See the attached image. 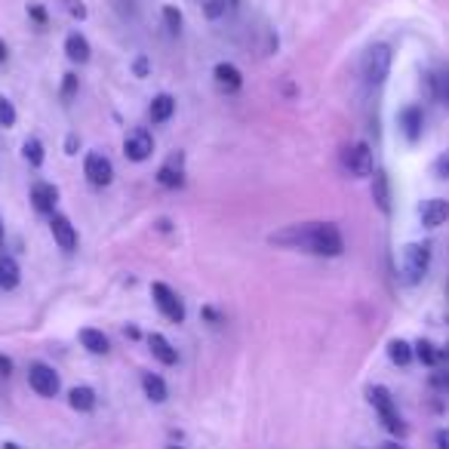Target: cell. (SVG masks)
<instances>
[{
    "label": "cell",
    "instance_id": "cell-4",
    "mask_svg": "<svg viewBox=\"0 0 449 449\" xmlns=\"http://www.w3.org/2000/svg\"><path fill=\"white\" fill-rule=\"evenodd\" d=\"M345 169L354 179H366V176L376 173V157H373V145L357 142L345 151Z\"/></svg>",
    "mask_w": 449,
    "mask_h": 449
},
{
    "label": "cell",
    "instance_id": "cell-20",
    "mask_svg": "<svg viewBox=\"0 0 449 449\" xmlns=\"http://www.w3.org/2000/svg\"><path fill=\"white\" fill-rule=\"evenodd\" d=\"M80 345L87 348L90 354H108V351H111V345H108V336H105L102 329H92V327L80 329Z\"/></svg>",
    "mask_w": 449,
    "mask_h": 449
},
{
    "label": "cell",
    "instance_id": "cell-36",
    "mask_svg": "<svg viewBox=\"0 0 449 449\" xmlns=\"http://www.w3.org/2000/svg\"><path fill=\"white\" fill-rule=\"evenodd\" d=\"M434 443H437V449H449V428H437Z\"/></svg>",
    "mask_w": 449,
    "mask_h": 449
},
{
    "label": "cell",
    "instance_id": "cell-25",
    "mask_svg": "<svg viewBox=\"0 0 449 449\" xmlns=\"http://www.w3.org/2000/svg\"><path fill=\"white\" fill-rule=\"evenodd\" d=\"M413 351H415V357H419L425 366H437V363H440V351L428 342V338H419V342L413 345Z\"/></svg>",
    "mask_w": 449,
    "mask_h": 449
},
{
    "label": "cell",
    "instance_id": "cell-10",
    "mask_svg": "<svg viewBox=\"0 0 449 449\" xmlns=\"http://www.w3.org/2000/svg\"><path fill=\"white\" fill-rule=\"evenodd\" d=\"M366 400L373 404L378 419H394V415H397V404H394L391 391L385 388V385H373V388H366Z\"/></svg>",
    "mask_w": 449,
    "mask_h": 449
},
{
    "label": "cell",
    "instance_id": "cell-30",
    "mask_svg": "<svg viewBox=\"0 0 449 449\" xmlns=\"http://www.w3.org/2000/svg\"><path fill=\"white\" fill-rule=\"evenodd\" d=\"M224 3H228V0H206L204 3L206 19H219V15H224Z\"/></svg>",
    "mask_w": 449,
    "mask_h": 449
},
{
    "label": "cell",
    "instance_id": "cell-29",
    "mask_svg": "<svg viewBox=\"0 0 449 449\" xmlns=\"http://www.w3.org/2000/svg\"><path fill=\"white\" fill-rule=\"evenodd\" d=\"M0 127L3 129L15 127V108H13V102L6 96H0Z\"/></svg>",
    "mask_w": 449,
    "mask_h": 449
},
{
    "label": "cell",
    "instance_id": "cell-37",
    "mask_svg": "<svg viewBox=\"0 0 449 449\" xmlns=\"http://www.w3.org/2000/svg\"><path fill=\"white\" fill-rule=\"evenodd\" d=\"M440 99H443L446 108H449V71L440 74Z\"/></svg>",
    "mask_w": 449,
    "mask_h": 449
},
{
    "label": "cell",
    "instance_id": "cell-26",
    "mask_svg": "<svg viewBox=\"0 0 449 449\" xmlns=\"http://www.w3.org/2000/svg\"><path fill=\"white\" fill-rule=\"evenodd\" d=\"M22 154H25V160L31 166H43V160H46V154H43V145L37 142V138H28L25 145H22Z\"/></svg>",
    "mask_w": 449,
    "mask_h": 449
},
{
    "label": "cell",
    "instance_id": "cell-35",
    "mask_svg": "<svg viewBox=\"0 0 449 449\" xmlns=\"http://www.w3.org/2000/svg\"><path fill=\"white\" fill-rule=\"evenodd\" d=\"M431 385L440 388V391H449V373H434L431 376Z\"/></svg>",
    "mask_w": 449,
    "mask_h": 449
},
{
    "label": "cell",
    "instance_id": "cell-34",
    "mask_svg": "<svg viewBox=\"0 0 449 449\" xmlns=\"http://www.w3.org/2000/svg\"><path fill=\"white\" fill-rule=\"evenodd\" d=\"M28 15H31V19H34V22H37V25H41V28L46 25V10H43V6L31 3V6H28Z\"/></svg>",
    "mask_w": 449,
    "mask_h": 449
},
{
    "label": "cell",
    "instance_id": "cell-7",
    "mask_svg": "<svg viewBox=\"0 0 449 449\" xmlns=\"http://www.w3.org/2000/svg\"><path fill=\"white\" fill-rule=\"evenodd\" d=\"M83 176L90 179V185L105 188V185H111V179H114V166L102 151H90L87 160H83Z\"/></svg>",
    "mask_w": 449,
    "mask_h": 449
},
{
    "label": "cell",
    "instance_id": "cell-45",
    "mask_svg": "<svg viewBox=\"0 0 449 449\" xmlns=\"http://www.w3.org/2000/svg\"><path fill=\"white\" fill-rule=\"evenodd\" d=\"M240 3V0H228V6H237Z\"/></svg>",
    "mask_w": 449,
    "mask_h": 449
},
{
    "label": "cell",
    "instance_id": "cell-6",
    "mask_svg": "<svg viewBox=\"0 0 449 449\" xmlns=\"http://www.w3.org/2000/svg\"><path fill=\"white\" fill-rule=\"evenodd\" d=\"M28 385L34 388L41 397H56L59 394V373L52 366H46V363H31L28 369Z\"/></svg>",
    "mask_w": 449,
    "mask_h": 449
},
{
    "label": "cell",
    "instance_id": "cell-42",
    "mask_svg": "<svg viewBox=\"0 0 449 449\" xmlns=\"http://www.w3.org/2000/svg\"><path fill=\"white\" fill-rule=\"evenodd\" d=\"M382 449H404L400 443H394V440H388V443H382Z\"/></svg>",
    "mask_w": 449,
    "mask_h": 449
},
{
    "label": "cell",
    "instance_id": "cell-18",
    "mask_svg": "<svg viewBox=\"0 0 449 449\" xmlns=\"http://www.w3.org/2000/svg\"><path fill=\"white\" fill-rule=\"evenodd\" d=\"M65 56L71 62H77V65L90 62V43H87V37H83L80 31H71V34L65 37Z\"/></svg>",
    "mask_w": 449,
    "mask_h": 449
},
{
    "label": "cell",
    "instance_id": "cell-19",
    "mask_svg": "<svg viewBox=\"0 0 449 449\" xmlns=\"http://www.w3.org/2000/svg\"><path fill=\"white\" fill-rule=\"evenodd\" d=\"M68 404H71V409H77V413H92V409H96V391H92L90 385H77V388H71V394H68Z\"/></svg>",
    "mask_w": 449,
    "mask_h": 449
},
{
    "label": "cell",
    "instance_id": "cell-22",
    "mask_svg": "<svg viewBox=\"0 0 449 449\" xmlns=\"http://www.w3.org/2000/svg\"><path fill=\"white\" fill-rule=\"evenodd\" d=\"M142 388H145V394H148L151 404H164V400L169 397L166 382H164L160 376H154V373H145V376H142Z\"/></svg>",
    "mask_w": 449,
    "mask_h": 449
},
{
    "label": "cell",
    "instance_id": "cell-40",
    "mask_svg": "<svg viewBox=\"0 0 449 449\" xmlns=\"http://www.w3.org/2000/svg\"><path fill=\"white\" fill-rule=\"evenodd\" d=\"M440 173H443V179H449V151H446V157H443V164H440Z\"/></svg>",
    "mask_w": 449,
    "mask_h": 449
},
{
    "label": "cell",
    "instance_id": "cell-39",
    "mask_svg": "<svg viewBox=\"0 0 449 449\" xmlns=\"http://www.w3.org/2000/svg\"><path fill=\"white\" fill-rule=\"evenodd\" d=\"M77 148H80V138L71 133V136L65 138V154H77Z\"/></svg>",
    "mask_w": 449,
    "mask_h": 449
},
{
    "label": "cell",
    "instance_id": "cell-5",
    "mask_svg": "<svg viewBox=\"0 0 449 449\" xmlns=\"http://www.w3.org/2000/svg\"><path fill=\"white\" fill-rule=\"evenodd\" d=\"M151 296H154L157 311L164 314L169 323H185V301L176 296L166 283H151Z\"/></svg>",
    "mask_w": 449,
    "mask_h": 449
},
{
    "label": "cell",
    "instance_id": "cell-43",
    "mask_svg": "<svg viewBox=\"0 0 449 449\" xmlns=\"http://www.w3.org/2000/svg\"><path fill=\"white\" fill-rule=\"evenodd\" d=\"M3 449H22L19 443H3Z\"/></svg>",
    "mask_w": 449,
    "mask_h": 449
},
{
    "label": "cell",
    "instance_id": "cell-27",
    "mask_svg": "<svg viewBox=\"0 0 449 449\" xmlns=\"http://www.w3.org/2000/svg\"><path fill=\"white\" fill-rule=\"evenodd\" d=\"M160 15H164V25H166L169 34H179V31H182V13L169 3V6H164V13H160Z\"/></svg>",
    "mask_w": 449,
    "mask_h": 449
},
{
    "label": "cell",
    "instance_id": "cell-31",
    "mask_svg": "<svg viewBox=\"0 0 449 449\" xmlns=\"http://www.w3.org/2000/svg\"><path fill=\"white\" fill-rule=\"evenodd\" d=\"M382 425L391 431V434H397V437H406V425L400 422V415H394V419H382Z\"/></svg>",
    "mask_w": 449,
    "mask_h": 449
},
{
    "label": "cell",
    "instance_id": "cell-33",
    "mask_svg": "<svg viewBox=\"0 0 449 449\" xmlns=\"http://www.w3.org/2000/svg\"><path fill=\"white\" fill-rule=\"evenodd\" d=\"M68 13L74 15V19H87V6H83V0H65Z\"/></svg>",
    "mask_w": 449,
    "mask_h": 449
},
{
    "label": "cell",
    "instance_id": "cell-38",
    "mask_svg": "<svg viewBox=\"0 0 449 449\" xmlns=\"http://www.w3.org/2000/svg\"><path fill=\"white\" fill-rule=\"evenodd\" d=\"M0 376H13V357L0 354Z\"/></svg>",
    "mask_w": 449,
    "mask_h": 449
},
{
    "label": "cell",
    "instance_id": "cell-15",
    "mask_svg": "<svg viewBox=\"0 0 449 449\" xmlns=\"http://www.w3.org/2000/svg\"><path fill=\"white\" fill-rule=\"evenodd\" d=\"M148 348H151L154 357L164 363V366H176V363H179V354H176V348L169 345V338L160 336V332H151V336H148Z\"/></svg>",
    "mask_w": 449,
    "mask_h": 449
},
{
    "label": "cell",
    "instance_id": "cell-23",
    "mask_svg": "<svg viewBox=\"0 0 449 449\" xmlns=\"http://www.w3.org/2000/svg\"><path fill=\"white\" fill-rule=\"evenodd\" d=\"M157 182L164 185V188H182V185H185L182 166H176V157L169 160L166 166H160V169H157Z\"/></svg>",
    "mask_w": 449,
    "mask_h": 449
},
{
    "label": "cell",
    "instance_id": "cell-9",
    "mask_svg": "<svg viewBox=\"0 0 449 449\" xmlns=\"http://www.w3.org/2000/svg\"><path fill=\"white\" fill-rule=\"evenodd\" d=\"M400 129H404L406 142H419L422 138V129H425V111L419 105H406L400 111Z\"/></svg>",
    "mask_w": 449,
    "mask_h": 449
},
{
    "label": "cell",
    "instance_id": "cell-8",
    "mask_svg": "<svg viewBox=\"0 0 449 449\" xmlns=\"http://www.w3.org/2000/svg\"><path fill=\"white\" fill-rule=\"evenodd\" d=\"M123 154H127L133 164H142V160H148L154 154V136L148 133V129H133L127 138H123Z\"/></svg>",
    "mask_w": 449,
    "mask_h": 449
},
{
    "label": "cell",
    "instance_id": "cell-11",
    "mask_svg": "<svg viewBox=\"0 0 449 449\" xmlns=\"http://www.w3.org/2000/svg\"><path fill=\"white\" fill-rule=\"evenodd\" d=\"M449 219V200L443 197H431L422 204V224L425 228H440Z\"/></svg>",
    "mask_w": 449,
    "mask_h": 449
},
{
    "label": "cell",
    "instance_id": "cell-44",
    "mask_svg": "<svg viewBox=\"0 0 449 449\" xmlns=\"http://www.w3.org/2000/svg\"><path fill=\"white\" fill-rule=\"evenodd\" d=\"M0 243H3V222H0Z\"/></svg>",
    "mask_w": 449,
    "mask_h": 449
},
{
    "label": "cell",
    "instance_id": "cell-17",
    "mask_svg": "<svg viewBox=\"0 0 449 449\" xmlns=\"http://www.w3.org/2000/svg\"><path fill=\"white\" fill-rule=\"evenodd\" d=\"M373 200L382 213H391V179H388V173H382V169L373 173Z\"/></svg>",
    "mask_w": 449,
    "mask_h": 449
},
{
    "label": "cell",
    "instance_id": "cell-47",
    "mask_svg": "<svg viewBox=\"0 0 449 449\" xmlns=\"http://www.w3.org/2000/svg\"><path fill=\"white\" fill-rule=\"evenodd\" d=\"M446 292H449V280H446Z\"/></svg>",
    "mask_w": 449,
    "mask_h": 449
},
{
    "label": "cell",
    "instance_id": "cell-46",
    "mask_svg": "<svg viewBox=\"0 0 449 449\" xmlns=\"http://www.w3.org/2000/svg\"><path fill=\"white\" fill-rule=\"evenodd\" d=\"M166 449H182V446H166Z\"/></svg>",
    "mask_w": 449,
    "mask_h": 449
},
{
    "label": "cell",
    "instance_id": "cell-32",
    "mask_svg": "<svg viewBox=\"0 0 449 449\" xmlns=\"http://www.w3.org/2000/svg\"><path fill=\"white\" fill-rule=\"evenodd\" d=\"M148 71H151L148 56H136V62H133V74H136V77H148Z\"/></svg>",
    "mask_w": 449,
    "mask_h": 449
},
{
    "label": "cell",
    "instance_id": "cell-3",
    "mask_svg": "<svg viewBox=\"0 0 449 449\" xmlns=\"http://www.w3.org/2000/svg\"><path fill=\"white\" fill-rule=\"evenodd\" d=\"M431 268V243H409L404 246V271L409 283H419Z\"/></svg>",
    "mask_w": 449,
    "mask_h": 449
},
{
    "label": "cell",
    "instance_id": "cell-21",
    "mask_svg": "<svg viewBox=\"0 0 449 449\" xmlns=\"http://www.w3.org/2000/svg\"><path fill=\"white\" fill-rule=\"evenodd\" d=\"M22 280V271L13 255H0V290H15Z\"/></svg>",
    "mask_w": 449,
    "mask_h": 449
},
{
    "label": "cell",
    "instance_id": "cell-14",
    "mask_svg": "<svg viewBox=\"0 0 449 449\" xmlns=\"http://www.w3.org/2000/svg\"><path fill=\"white\" fill-rule=\"evenodd\" d=\"M213 77H215V83H219L224 92H237L240 87H243V74H240L231 62H219V65H215V71H213Z\"/></svg>",
    "mask_w": 449,
    "mask_h": 449
},
{
    "label": "cell",
    "instance_id": "cell-28",
    "mask_svg": "<svg viewBox=\"0 0 449 449\" xmlns=\"http://www.w3.org/2000/svg\"><path fill=\"white\" fill-rule=\"evenodd\" d=\"M77 90H80V80H77V74L74 71H68V74H62V90H59V96L65 99H74L77 96Z\"/></svg>",
    "mask_w": 449,
    "mask_h": 449
},
{
    "label": "cell",
    "instance_id": "cell-24",
    "mask_svg": "<svg viewBox=\"0 0 449 449\" xmlns=\"http://www.w3.org/2000/svg\"><path fill=\"white\" fill-rule=\"evenodd\" d=\"M388 357H391V363H397V366H409L415 357V351L409 342H404V338H394V342L388 345Z\"/></svg>",
    "mask_w": 449,
    "mask_h": 449
},
{
    "label": "cell",
    "instance_id": "cell-48",
    "mask_svg": "<svg viewBox=\"0 0 449 449\" xmlns=\"http://www.w3.org/2000/svg\"><path fill=\"white\" fill-rule=\"evenodd\" d=\"M446 351H449V345H446Z\"/></svg>",
    "mask_w": 449,
    "mask_h": 449
},
{
    "label": "cell",
    "instance_id": "cell-1",
    "mask_svg": "<svg viewBox=\"0 0 449 449\" xmlns=\"http://www.w3.org/2000/svg\"><path fill=\"white\" fill-rule=\"evenodd\" d=\"M268 243L290 246V250H305L314 255H327V259H336V255L345 252V237H342V231H338V224H332V222L290 224V228L271 234Z\"/></svg>",
    "mask_w": 449,
    "mask_h": 449
},
{
    "label": "cell",
    "instance_id": "cell-13",
    "mask_svg": "<svg viewBox=\"0 0 449 449\" xmlns=\"http://www.w3.org/2000/svg\"><path fill=\"white\" fill-rule=\"evenodd\" d=\"M50 231H52V237H56V243L62 246V250H74L77 246V228L71 224L68 215H52Z\"/></svg>",
    "mask_w": 449,
    "mask_h": 449
},
{
    "label": "cell",
    "instance_id": "cell-16",
    "mask_svg": "<svg viewBox=\"0 0 449 449\" xmlns=\"http://www.w3.org/2000/svg\"><path fill=\"white\" fill-rule=\"evenodd\" d=\"M173 114H176V99L169 96V92H160V96L151 99V105H148V120L151 123H166Z\"/></svg>",
    "mask_w": 449,
    "mask_h": 449
},
{
    "label": "cell",
    "instance_id": "cell-2",
    "mask_svg": "<svg viewBox=\"0 0 449 449\" xmlns=\"http://www.w3.org/2000/svg\"><path fill=\"white\" fill-rule=\"evenodd\" d=\"M391 62H394V52L388 43H373L366 50V56H363V77H366V83H385L391 74Z\"/></svg>",
    "mask_w": 449,
    "mask_h": 449
},
{
    "label": "cell",
    "instance_id": "cell-12",
    "mask_svg": "<svg viewBox=\"0 0 449 449\" xmlns=\"http://www.w3.org/2000/svg\"><path fill=\"white\" fill-rule=\"evenodd\" d=\"M56 200H59L56 185H50V182H34V185H31V204H34L37 213L50 215L52 206H56Z\"/></svg>",
    "mask_w": 449,
    "mask_h": 449
},
{
    "label": "cell",
    "instance_id": "cell-41",
    "mask_svg": "<svg viewBox=\"0 0 449 449\" xmlns=\"http://www.w3.org/2000/svg\"><path fill=\"white\" fill-rule=\"evenodd\" d=\"M6 56H10V52H6V43H3V37H0V62H6Z\"/></svg>",
    "mask_w": 449,
    "mask_h": 449
}]
</instances>
